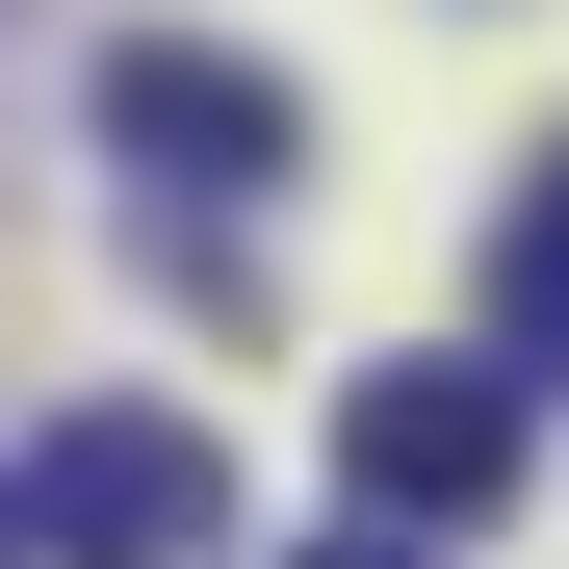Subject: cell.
<instances>
[{"label":"cell","mask_w":569,"mask_h":569,"mask_svg":"<svg viewBox=\"0 0 569 569\" xmlns=\"http://www.w3.org/2000/svg\"><path fill=\"white\" fill-rule=\"evenodd\" d=\"M492 362H518V389H569V156L492 208Z\"/></svg>","instance_id":"obj_4"},{"label":"cell","mask_w":569,"mask_h":569,"mask_svg":"<svg viewBox=\"0 0 569 569\" xmlns=\"http://www.w3.org/2000/svg\"><path fill=\"white\" fill-rule=\"evenodd\" d=\"M27 543L52 569H233V440H181V415H52L27 440Z\"/></svg>","instance_id":"obj_1"},{"label":"cell","mask_w":569,"mask_h":569,"mask_svg":"<svg viewBox=\"0 0 569 569\" xmlns=\"http://www.w3.org/2000/svg\"><path fill=\"white\" fill-rule=\"evenodd\" d=\"M0 569H52V543H27V466H0Z\"/></svg>","instance_id":"obj_6"},{"label":"cell","mask_w":569,"mask_h":569,"mask_svg":"<svg viewBox=\"0 0 569 569\" xmlns=\"http://www.w3.org/2000/svg\"><path fill=\"white\" fill-rule=\"evenodd\" d=\"M311 569H440V543H415V518H362V543H311Z\"/></svg>","instance_id":"obj_5"},{"label":"cell","mask_w":569,"mask_h":569,"mask_svg":"<svg viewBox=\"0 0 569 569\" xmlns=\"http://www.w3.org/2000/svg\"><path fill=\"white\" fill-rule=\"evenodd\" d=\"M518 440H543L518 362H362L337 389V492L415 518V543H466V518H518Z\"/></svg>","instance_id":"obj_2"},{"label":"cell","mask_w":569,"mask_h":569,"mask_svg":"<svg viewBox=\"0 0 569 569\" xmlns=\"http://www.w3.org/2000/svg\"><path fill=\"white\" fill-rule=\"evenodd\" d=\"M104 156L156 181V208H208V181L259 208V181L311 156V104H284V52H208V27H130V52H104Z\"/></svg>","instance_id":"obj_3"}]
</instances>
